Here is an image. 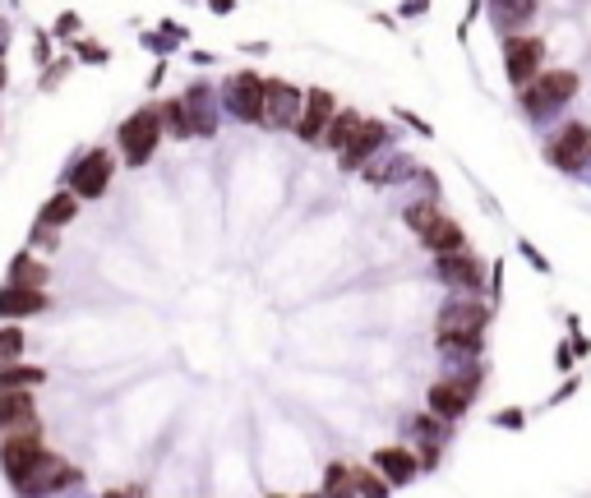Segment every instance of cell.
<instances>
[{"instance_id":"1f68e13d","label":"cell","mask_w":591,"mask_h":498,"mask_svg":"<svg viewBox=\"0 0 591 498\" xmlns=\"http://www.w3.org/2000/svg\"><path fill=\"white\" fill-rule=\"evenodd\" d=\"M411 429H416V439H421V443H425V439H430V443H444L453 425H448V420H439V415H430V411H421L416 420H411Z\"/></svg>"},{"instance_id":"5b68a950","label":"cell","mask_w":591,"mask_h":498,"mask_svg":"<svg viewBox=\"0 0 591 498\" xmlns=\"http://www.w3.org/2000/svg\"><path fill=\"white\" fill-rule=\"evenodd\" d=\"M116 148H79V153L70 157V166H65V190H74L84 203H97L102 194L111 190V176H116Z\"/></svg>"},{"instance_id":"30bf717a","label":"cell","mask_w":591,"mask_h":498,"mask_svg":"<svg viewBox=\"0 0 591 498\" xmlns=\"http://www.w3.org/2000/svg\"><path fill=\"white\" fill-rule=\"evenodd\" d=\"M388 143H393V130H388V120L365 116V120H361V130L351 134V143L338 153V171H342V176H361V171L374 162V157L388 153Z\"/></svg>"},{"instance_id":"4316f807","label":"cell","mask_w":591,"mask_h":498,"mask_svg":"<svg viewBox=\"0 0 591 498\" xmlns=\"http://www.w3.org/2000/svg\"><path fill=\"white\" fill-rule=\"evenodd\" d=\"M439 213H444V203L439 199H411L407 208H402V226H407L411 236H421L425 226H435Z\"/></svg>"},{"instance_id":"60d3db41","label":"cell","mask_w":591,"mask_h":498,"mask_svg":"<svg viewBox=\"0 0 591 498\" xmlns=\"http://www.w3.org/2000/svg\"><path fill=\"white\" fill-rule=\"evenodd\" d=\"M573 365H578V351H573V337H564V342L555 346V369L559 374H573Z\"/></svg>"},{"instance_id":"4dcf8cb0","label":"cell","mask_w":591,"mask_h":498,"mask_svg":"<svg viewBox=\"0 0 591 498\" xmlns=\"http://www.w3.org/2000/svg\"><path fill=\"white\" fill-rule=\"evenodd\" d=\"M28 249H33V254H42V259H51V254L61 249V231H56V226L33 222V226H28Z\"/></svg>"},{"instance_id":"f5cc1de1","label":"cell","mask_w":591,"mask_h":498,"mask_svg":"<svg viewBox=\"0 0 591 498\" xmlns=\"http://www.w3.org/2000/svg\"><path fill=\"white\" fill-rule=\"evenodd\" d=\"M268 498H282V494H268Z\"/></svg>"},{"instance_id":"3957f363","label":"cell","mask_w":591,"mask_h":498,"mask_svg":"<svg viewBox=\"0 0 591 498\" xmlns=\"http://www.w3.org/2000/svg\"><path fill=\"white\" fill-rule=\"evenodd\" d=\"M578 88H582L578 70H545L531 88H522L518 93V107H522V116H527L531 125H545V120H555L559 111L578 97Z\"/></svg>"},{"instance_id":"8992f818","label":"cell","mask_w":591,"mask_h":498,"mask_svg":"<svg viewBox=\"0 0 591 498\" xmlns=\"http://www.w3.org/2000/svg\"><path fill=\"white\" fill-rule=\"evenodd\" d=\"M264 88H268V74H259V70L227 74L218 88L222 111H227L236 125H264Z\"/></svg>"},{"instance_id":"83f0119b","label":"cell","mask_w":591,"mask_h":498,"mask_svg":"<svg viewBox=\"0 0 591 498\" xmlns=\"http://www.w3.org/2000/svg\"><path fill=\"white\" fill-rule=\"evenodd\" d=\"M319 494H324V498H361V494H356V480H351V462H328Z\"/></svg>"},{"instance_id":"c3c4849f","label":"cell","mask_w":591,"mask_h":498,"mask_svg":"<svg viewBox=\"0 0 591 498\" xmlns=\"http://www.w3.org/2000/svg\"><path fill=\"white\" fill-rule=\"evenodd\" d=\"M162 74H167V60H157V70L148 74V88H157V83H162Z\"/></svg>"},{"instance_id":"603a6c76","label":"cell","mask_w":591,"mask_h":498,"mask_svg":"<svg viewBox=\"0 0 591 498\" xmlns=\"http://www.w3.org/2000/svg\"><path fill=\"white\" fill-rule=\"evenodd\" d=\"M485 337H490V332H453V328H439L435 332V346L444 351L448 360H481L485 356Z\"/></svg>"},{"instance_id":"9c48e42d","label":"cell","mask_w":591,"mask_h":498,"mask_svg":"<svg viewBox=\"0 0 591 498\" xmlns=\"http://www.w3.org/2000/svg\"><path fill=\"white\" fill-rule=\"evenodd\" d=\"M545 162L559 176H582L591 162V125L587 120H564L550 139H545Z\"/></svg>"},{"instance_id":"ab89813d","label":"cell","mask_w":591,"mask_h":498,"mask_svg":"<svg viewBox=\"0 0 591 498\" xmlns=\"http://www.w3.org/2000/svg\"><path fill=\"white\" fill-rule=\"evenodd\" d=\"M393 116H398V120H402V125H407L411 134H421V139H435V125H430V120H421V116H416V111L398 107V111H393Z\"/></svg>"},{"instance_id":"277c9868","label":"cell","mask_w":591,"mask_h":498,"mask_svg":"<svg viewBox=\"0 0 591 498\" xmlns=\"http://www.w3.org/2000/svg\"><path fill=\"white\" fill-rule=\"evenodd\" d=\"M47 462H51V448H47V429H42V420H33V425L14 429V434L0 439V471H5L10 489L24 485L28 475Z\"/></svg>"},{"instance_id":"484cf974","label":"cell","mask_w":591,"mask_h":498,"mask_svg":"<svg viewBox=\"0 0 591 498\" xmlns=\"http://www.w3.org/2000/svg\"><path fill=\"white\" fill-rule=\"evenodd\" d=\"M157 107H162V125H167V139H176V143H190V139H194L190 111H185L181 97H162Z\"/></svg>"},{"instance_id":"ba28073f","label":"cell","mask_w":591,"mask_h":498,"mask_svg":"<svg viewBox=\"0 0 591 498\" xmlns=\"http://www.w3.org/2000/svg\"><path fill=\"white\" fill-rule=\"evenodd\" d=\"M545 74V37L541 33H508L504 37V79L513 93L531 88Z\"/></svg>"},{"instance_id":"f546056e","label":"cell","mask_w":591,"mask_h":498,"mask_svg":"<svg viewBox=\"0 0 591 498\" xmlns=\"http://www.w3.org/2000/svg\"><path fill=\"white\" fill-rule=\"evenodd\" d=\"M351 480H356V494L361 498H388L393 494V485H388L374 466H351Z\"/></svg>"},{"instance_id":"d6986e66","label":"cell","mask_w":591,"mask_h":498,"mask_svg":"<svg viewBox=\"0 0 591 498\" xmlns=\"http://www.w3.org/2000/svg\"><path fill=\"white\" fill-rule=\"evenodd\" d=\"M361 176H365V185H374V190H393V185H407V180L421 176V166H416V157L393 153L388 162H370Z\"/></svg>"},{"instance_id":"681fc988","label":"cell","mask_w":591,"mask_h":498,"mask_svg":"<svg viewBox=\"0 0 591 498\" xmlns=\"http://www.w3.org/2000/svg\"><path fill=\"white\" fill-rule=\"evenodd\" d=\"M5 88H10V65L0 60V93H5Z\"/></svg>"},{"instance_id":"ee69618b","label":"cell","mask_w":591,"mask_h":498,"mask_svg":"<svg viewBox=\"0 0 591 498\" xmlns=\"http://www.w3.org/2000/svg\"><path fill=\"white\" fill-rule=\"evenodd\" d=\"M157 33L167 37V42H176V47H181L185 37H190V28H185V24H176V19H162V24H157Z\"/></svg>"},{"instance_id":"5bb4252c","label":"cell","mask_w":591,"mask_h":498,"mask_svg":"<svg viewBox=\"0 0 591 498\" xmlns=\"http://www.w3.org/2000/svg\"><path fill=\"white\" fill-rule=\"evenodd\" d=\"M338 93L333 88H305V111H301V125H296V139L305 143V148H319V139H324V130H328V120L338 116Z\"/></svg>"},{"instance_id":"2e32d148","label":"cell","mask_w":591,"mask_h":498,"mask_svg":"<svg viewBox=\"0 0 591 498\" xmlns=\"http://www.w3.org/2000/svg\"><path fill=\"white\" fill-rule=\"evenodd\" d=\"M416 240H421V249L430 254V259H448V254H462V249H471L467 226H462L453 213H439V222L425 226Z\"/></svg>"},{"instance_id":"7bdbcfd3","label":"cell","mask_w":591,"mask_h":498,"mask_svg":"<svg viewBox=\"0 0 591 498\" xmlns=\"http://www.w3.org/2000/svg\"><path fill=\"white\" fill-rule=\"evenodd\" d=\"M416 457H421V471L430 475V471L439 466V457H444V443H430V439H425L421 448H416Z\"/></svg>"},{"instance_id":"b9f144b4","label":"cell","mask_w":591,"mask_h":498,"mask_svg":"<svg viewBox=\"0 0 591 498\" xmlns=\"http://www.w3.org/2000/svg\"><path fill=\"white\" fill-rule=\"evenodd\" d=\"M527 425V411L522 406H504V411H495V429H522Z\"/></svg>"},{"instance_id":"9a60e30c","label":"cell","mask_w":591,"mask_h":498,"mask_svg":"<svg viewBox=\"0 0 591 498\" xmlns=\"http://www.w3.org/2000/svg\"><path fill=\"white\" fill-rule=\"evenodd\" d=\"M370 466L384 475L393 489H407L411 480L421 475V457H416V448H402V443H384V448H374Z\"/></svg>"},{"instance_id":"f6af8a7d","label":"cell","mask_w":591,"mask_h":498,"mask_svg":"<svg viewBox=\"0 0 591 498\" xmlns=\"http://www.w3.org/2000/svg\"><path fill=\"white\" fill-rule=\"evenodd\" d=\"M102 498H144V485H111L102 489Z\"/></svg>"},{"instance_id":"836d02e7","label":"cell","mask_w":591,"mask_h":498,"mask_svg":"<svg viewBox=\"0 0 591 498\" xmlns=\"http://www.w3.org/2000/svg\"><path fill=\"white\" fill-rule=\"evenodd\" d=\"M74 60H84V65H107L111 51L102 47V42H93V37H74Z\"/></svg>"},{"instance_id":"e0dca14e","label":"cell","mask_w":591,"mask_h":498,"mask_svg":"<svg viewBox=\"0 0 591 498\" xmlns=\"http://www.w3.org/2000/svg\"><path fill=\"white\" fill-rule=\"evenodd\" d=\"M51 309V291H33V286H0V323H24Z\"/></svg>"},{"instance_id":"52a82bcc","label":"cell","mask_w":591,"mask_h":498,"mask_svg":"<svg viewBox=\"0 0 591 498\" xmlns=\"http://www.w3.org/2000/svg\"><path fill=\"white\" fill-rule=\"evenodd\" d=\"M430 273H435L439 286H448V296H485V286H490V263L476 249H462V254H448V259H430Z\"/></svg>"},{"instance_id":"f1b7e54d","label":"cell","mask_w":591,"mask_h":498,"mask_svg":"<svg viewBox=\"0 0 591 498\" xmlns=\"http://www.w3.org/2000/svg\"><path fill=\"white\" fill-rule=\"evenodd\" d=\"M28 351L24 323H0V365H19Z\"/></svg>"},{"instance_id":"d4e9b609","label":"cell","mask_w":591,"mask_h":498,"mask_svg":"<svg viewBox=\"0 0 591 498\" xmlns=\"http://www.w3.org/2000/svg\"><path fill=\"white\" fill-rule=\"evenodd\" d=\"M42 383H47V369L42 365H28V360L0 365V392H37Z\"/></svg>"},{"instance_id":"ffe728a7","label":"cell","mask_w":591,"mask_h":498,"mask_svg":"<svg viewBox=\"0 0 591 498\" xmlns=\"http://www.w3.org/2000/svg\"><path fill=\"white\" fill-rule=\"evenodd\" d=\"M5 282H10V286H33V291H47V286H51V263L24 245L10 259V268H5Z\"/></svg>"},{"instance_id":"816d5d0a","label":"cell","mask_w":591,"mask_h":498,"mask_svg":"<svg viewBox=\"0 0 591 498\" xmlns=\"http://www.w3.org/2000/svg\"><path fill=\"white\" fill-rule=\"evenodd\" d=\"M301 498H324V494H301Z\"/></svg>"},{"instance_id":"74e56055","label":"cell","mask_w":591,"mask_h":498,"mask_svg":"<svg viewBox=\"0 0 591 498\" xmlns=\"http://www.w3.org/2000/svg\"><path fill=\"white\" fill-rule=\"evenodd\" d=\"M485 300H490V305H504V259H495L490 263V286H485Z\"/></svg>"},{"instance_id":"8d00e7d4","label":"cell","mask_w":591,"mask_h":498,"mask_svg":"<svg viewBox=\"0 0 591 498\" xmlns=\"http://www.w3.org/2000/svg\"><path fill=\"white\" fill-rule=\"evenodd\" d=\"M79 28H84V19L74 10H65V14H56V24H51V37H65V42H74L79 37Z\"/></svg>"},{"instance_id":"f35d334b","label":"cell","mask_w":591,"mask_h":498,"mask_svg":"<svg viewBox=\"0 0 591 498\" xmlns=\"http://www.w3.org/2000/svg\"><path fill=\"white\" fill-rule=\"evenodd\" d=\"M578 388H582V374L573 369V374H564V383L555 388V397H545V411H550V406H564V402H568V397H573Z\"/></svg>"},{"instance_id":"8fae6325","label":"cell","mask_w":591,"mask_h":498,"mask_svg":"<svg viewBox=\"0 0 591 498\" xmlns=\"http://www.w3.org/2000/svg\"><path fill=\"white\" fill-rule=\"evenodd\" d=\"M301 111H305V88H296L291 79H268L264 88V130H291L301 125Z\"/></svg>"},{"instance_id":"7402d4cb","label":"cell","mask_w":591,"mask_h":498,"mask_svg":"<svg viewBox=\"0 0 591 498\" xmlns=\"http://www.w3.org/2000/svg\"><path fill=\"white\" fill-rule=\"evenodd\" d=\"M79 208H84V199H79L74 190H65V185H61L56 194H47V199H42V208H37V217H33V222L65 231V226H70L74 217H79Z\"/></svg>"},{"instance_id":"4fadbf2b","label":"cell","mask_w":591,"mask_h":498,"mask_svg":"<svg viewBox=\"0 0 591 498\" xmlns=\"http://www.w3.org/2000/svg\"><path fill=\"white\" fill-rule=\"evenodd\" d=\"M490 319H495V305L485 296H448L435 314V332L453 328V332H490Z\"/></svg>"},{"instance_id":"7dc6e473","label":"cell","mask_w":591,"mask_h":498,"mask_svg":"<svg viewBox=\"0 0 591 498\" xmlns=\"http://www.w3.org/2000/svg\"><path fill=\"white\" fill-rule=\"evenodd\" d=\"M204 5L213 14H236V5H241V0H204Z\"/></svg>"},{"instance_id":"7a4b0ae2","label":"cell","mask_w":591,"mask_h":498,"mask_svg":"<svg viewBox=\"0 0 591 498\" xmlns=\"http://www.w3.org/2000/svg\"><path fill=\"white\" fill-rule=\"evenodd\" d=\"M485 383V365L481 360H467V374H448V379H435L430 388H425V411L439 415V420H448V425H458L462 415L476 406V392H481Z\"/></svg>"},{"instance_id":"7c38bea8","label":"cell","mask_w":591,"mask_h":498,"mask_svg":"<svg viewBox=\"0 0 591 498\" xmlns=\"http://www.w3.org/2000/svg\"><path fill=\"white\" fill-rule=\"evenodd\" d=\"M181 102H185V111H190V125H194V139H218V130H222V97H218V88L208 79H194L190 88L181 93Z\"/></svg>"},{"instance_id":"cb8c5ba5","label":"cell","mask_w":591,"mask_h":498,"mask_svg":"<svg viewBox=\"0 0 591 498\" xmlns=\"http://www.w3.org/2000/svg\"><path fill=\"white\" fill-rule=\"evenodd\" d=\"M361 120H365V116H361L356 107H338V116L328 120V130H324V139H319V148H328V153L338 157L342 148L351 143V134L361 130Z\"/></svg>"},{"instance_id":"bcb514c9","label":"cell","mask_w":591,"mask_h":498,"mask_svg":"<svg viewBox=\"0 0 591 498\" xmlns=\"http://www.w3.org/2000/svg\"><path fill=\"white\" fill-rule=\"evenodd\" d=\"M435 0H402V19H416V14H430Z\"/></svg>"},{"instance_id":"ac0fdd59","label":"cell","mask_w":591,"mask_h":498,"mask_svg":"<svg viewBox=\"0 0 591 498\" xmlns=\"http://www.w3.org/2000/svg\"><path fill=\"white\" fill-rule=\"evenodd\" d=\"M541 10V0H485V14H490V24H495V37H508L527 28Z\"/></svg>"},{"instance_id":"d590c367","label":"cell","mask_w":591,"mask_h":498,"mask_svg":"<svg viewBox=\"0 0 591 498\" xmlns=\"http://www.w3.org/2000/svg\"><path fill=\"white\" fill-rule=\"evenodd\" d=\"M51 60H56L51 56V28H33V65L37 70H47Z\"/></svg>"},{"instance_id":"44dd1931","label":"cell","mask_w":591,"mask_h":498,"mask_svg":"<svg viewBox=\"0 0 591 498\" xmlns=\"http://www.w3.org/2000/svg\"><path fill=\"white\" fill-rule=\"evenodd\" d=\"M37 420V397L33 392H0V439Z\"/></svg>"},{"instance_id":"f907efd6","label":"cell","mask_w":591,"mask_h":498,"mask_svg":"<svg viewBox=\"0 0 591 498\" xmlns=\"http://www.w3.org/2000/svg\"><path fill=\"white\" fill-rule=\"evenodd\" d=\"M10 42V24H5V14H0V47Z\"/></svg>"},{"instance_id":"6da1fadb","label":"cell","mask_w":591,"mask_h":498,"mask_svg":"<svg viewBox=\"0 0 591 498\" xmlns=\"http://www.w3.org/2000/svg\"><path fill=\"white\" fill-rule=\"evenodd\" d=\"M162 143H167V125H162V107H157V102L134 107L130 116L116 125V153H121V162L130 166V171L153 162Z\"/></svg>"},{"instance_id":"e575fe53","label":"cell","mask_w":591,"mask_h":498,"mask_svg":"<svg viewBox=\"0 0 591 498\" xmlns=\"http://www.w3.org/2000/svg\"><path fill=\"white\" fill-rule=\"evenodd\" d=\"M518 254H522V259H527V268H536V273H541V277H550V273H555V263L545 259V254H541V249H536V245H531L527 236L518 240Z\"/></svg>"},{"instance_id":"d6a6232c","label":"cell","mask_w":591,"mask_h":498,"mask_svg":"<svg viewBox=\"0 0 591 498\" xmlns=\"http://www.w3.org/2000/svg\"><path fill=\"white\" fill-rule=\"evenodd\" d=\"M74 70V56H56L47 65V70H42V79H37V88H42V93H56V88H61L65 83V74Z\"/></svg>"}]
</instances>
